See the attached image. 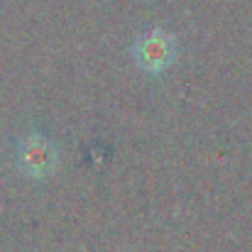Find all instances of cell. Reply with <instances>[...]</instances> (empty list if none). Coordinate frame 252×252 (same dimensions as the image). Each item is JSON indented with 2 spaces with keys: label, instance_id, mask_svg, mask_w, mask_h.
I'll return each instance as SVG.
<instances>
[{
  "label": "cell",
  "instance_id": "obj_1",
  "mask_svg": "<svg viewBox=\"0 0 252 252\" xmlns=\"http://www.w3.org/2000/svg\"><path fill=\"white\" fill-rule=\"evenodd\" d=\"M132 57L135 62L150 71V74H159L164 71L169 64L174 62V39L164 34L162 30H152V32H145L135 47H132Z\"/></svg>",
  "mask_w": 252,
  "mask_h": 252
},
{
  "label": "cell",
  "instance_id": "obj_2",
  "mask_svg": "<svg viewBox=\"0 0 252 252\" xmlns=\"http://www.w3.org/2000/svg\"><path fill=\"white\" fill-rule=\"evenodd\" d=\"M17 164L34 179L49 176L57 167V147L42 135H30L17 150Z\"/></svg>",
  "mask_w": 252,
  "mask_h": 252
}]
</instances>
